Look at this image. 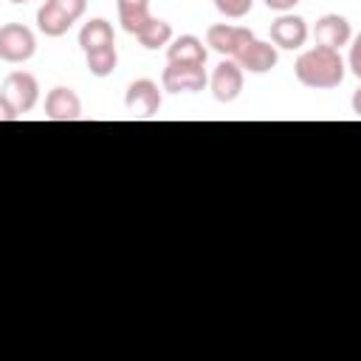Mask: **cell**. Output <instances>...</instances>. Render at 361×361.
<instances>
[{
  "mask_svg": "<svg viewBox=\"0 0 361 361\" xmlns=\"http://www.w3.org/2000/svg\"><path fill=\"white\" fill-rule=\"evenodd\" d=\"M206 45L200 37L195 34H180L166 45V62H178V65H206Z\"/></svg>",
  "mask_w": 361,
  "mask_h": 361,
  "instance_id": "obj_12",
  "label": "cell"
},
{
  "mask_svg": "<svg viewBox=\"0 0 361 361\" xmlns=\"http://www.w3.org/2000/svg\"><path fill=\"white\" fill-rule=\"evenodd\" d=\"M0 99L8 102L20 116L28 113V110H34V104H37V99H39L37 76L28 73V71H11V73L3 79Z\"/></svg>",
  "mask_w": 361,
  "mask_h": 361,
  "instance_id": "obj_2",
  "label": "cell"
},
{
  "mask_svg": "<svg viewBox=\"0 0 361 361\" xmlns=\"http://www.w3.org/2000/svg\"><path fill=\"white\" fill-rule=\"evenodd\" d=\"M82 116V99L71 87H51L45 96V118L51 121H76Z\"/></svg>",
  "mask_w": 361,
  "mask_h": 361,
  "instance_id": "obj_11",
  "label": "cell"
},
{
  "mask_svg": "<svg viewBox=\"0 0 361 361\" xmlns=\"http://www.w3.org/2000/svg\"><path fill=\"white\" fill-rule=\"evenodd\" d=\"M251 6H254V0H214V8H217L223 17H228V20L245 17V14L251 11Z\"/></svg>",
  "mask_w": 361,
  "mask_h": 361,
  "instance_id": "obj_18",
  "label": "cell"
},
{
  "mask_svg": "<svg viewBox=\"0 0 361 361\" xmlns=\"http://www.w3.org/2000/svg\"><path fill=\"white\" fill-rule=\"evenodd\" d=\"M11 3H28V0H11Z\"/></svg>",
  "mask_w": 361,
  "mask_h": 361,
  "instance_id": "obj_24",
  "label": "cell"
},
{
  "mask_svg": "<svg viewBox=\"0 0 361 361\" xmlns=\"http://www.w3.org/2000/svg\"><path fill=\"white\" fill-rule=\"evenodd\" d=\"M243 73H245V71H243L234 59H226V56H223V62L214 68V73H212V79H209L212 96H214L217 102H223V104L234 102V99L243 93Z\"/></svg>",
  "mask_w": 361,
  "mask_h": 361,
  "instance_id": "obj_8",
  "label": "cell"
},
{
  "mask_svg": "<svg viewBox=\"0 0 361 361\" xmlns=\"http://www.w3.org/2000/svg\"><path fill=\"white\" fill-rule=\"evenodd\" d=\"M0 118H6V121H14V118H20V113H17V110H14L8 102H3V99H0Z\"/></svg>",
  "mask_w": 361,
  "mask_h": 361,
  "instance_id": "obj_22",
  "label": "cell"
},
{
  "mask_svg": "<svg viewBox=\"0 0 361 361\" xmlns=\"http://www.w3.org/2000/svg\"><path fill=\"white\" fill-rule=\"evenodd\" d=\"M37 51V37L23 23H6L0 28V59L3 62H28Z\"/></svg>",
  "mask_w": 361,
  "mask_h": 361,
  "instance_id": "obj_4",
  "label": "cell"
},
{
  "mask_svg": "<svg viewBox=\"0 0 361 361\" xmlns=\"http://www.w3.org/2000/svg\"><path fill=\"white\" fill-rule=\"evenodd\" d=\"M254 39V31L245 28V25H231V23H214L206 28V45L226 56V59H234L248 42Z\"/></svg>",
  "mask_w": 361,
  "mask_h": 361,
  "instance_id": "obj_3",
  "label": "cell"
},
{
  "mask_svg": "<svg viewBox=\"0 0 361 361\" xmlns=\"http://www.w3.org/2000/svg\"><path fill=\"white\" fill-rule=\"evenodd\" d=\"M353 113H355V116L361 118V87H358V90L353 93Z\"/></svg>",
  "mask_w": 361,
  "mask_h": 361,
  "instance_id": "obj_23",
  "label": "cell"
},
{
  "mask_svg": "<svg viewBox=\"0 0 361 361\" xmlns=\"http://www.w3.org/2000/svg\"><path fill=\"white\" fill-rule=\"evenodd\" d=\"M293 73H296V79L305 87L330 90V87H338L344 82L347 65H344V59H341L338 51L324 48V45H313V48H307V51H302L296 56Z\"/></svg>",
  "mask_w": 361,
  "mask_h": 361,
  "instance_id": "obj_1",
  "label": "cell"
},
{
  "mask_svg": "<svg viewBox=\"0 0 361 361\" xmlns=\"http://www.w3.org/2000/svg\"><path fill=\"white\" fill-rule=\"evenodd\" d=\"M347 65L353 71L355 79H361V31L353 37V45H350V56H347Z\"/></svg>",
  "mask_w": 361,
  "mask_h": 361,
  "instance_id": "obj_20",
  "label": "cell"
},
{
  "mask_svg": "<svg viewBox=\"0 0 361 361\" xmlns=\"http://www.w3.org/2000/svg\"><path fill=\"white\" fill-rule=\"evenodd\" d=\"M48 3L56 6V8H59L65 17H71L73 23H76V20L85 14V8H87V0H48Z\"/></svg>",
  "mask_w": 361,
  "mask_h": 361,
  "instance_id": "obj_19",
  "label": "cell"
},
{
  "mask_svg": "<svg viewBox=\"0 0 361 361\" xmlns=\"http://www.w3.org/2000/svg\"><path fill=\"white\" fill-rule=\"evenodd\" d=\"M234 62H237L243 71H248V73H268L271 68H276L279 51H276L274 42H265V39H257V37H254V39L234 56Z\"/></svg>",
  "mask_w": 361,
  "mask_h": 361,
  "instance_id": "obj_9",
  "label": "cell"
},
{
  "mask_svg": "<svg viewBox=\"0 0 361 361\" xmlns=\"http://www.w3.org/2000/svg\"><path fill=\"white\" fill-rule=\"evenodd\" d=\"M135 37L147 51H158V48H166L172 42V25L166 20H161V17H149L147 25Z\"/></svg>",
  "mask_w": 361,
  "mask_h": 361,
  "instance_id": "obj_16",
  "label": "cell"
},
{
  "mask_svg": "<svg viewBox=\"0 0 361 361\" xmlns=\"http://www.w3.org/2000/svg\"><path fill=\"white\" fill-rule=\"evenodd\" d=\"M73 25V20L71 17H65L56 6H51L48 0L37 8V28L45 34V37H62V34H68V28Z\"/></svg>",
  "mask_w": 361,
  "mask_h": 361,
  "instance_id": "obj_15",
  "label": "cell"
},
{
  "mask_svg": "<svg viewBox=\"0 0 361 361\" xmlns=\"http://www.w3.org/2000/svg\"><path fill=\"white\" fill-rule=\"evenodd\" d=\"M209 82L206 68L203 65H178V62H166L164 73H161V85L169 93H197L203 90Z\"/></svg>",
  "mask_w": 361,
  "mask_h": 361,
  "instance_id": "obj_6",
  "label": "cell"
},
{
  "mask_svg": "<svg viewBox=\"0 0 361 361\" xmlns=\"http://www.w3.org/2000/svg\"><path fill=\"white\" fill-rule=\"evenodd\" d=\"M116 8H118V23L127 34H138L152 17L149 0H116Z\"/></svg>",
  "mask_w": 361,
  "mask_h": 361,
  "instance_id": "obj_14",
  "label": "cell"
},
{
  "mask_svg": "<svg viewBox=\"0 0 361 361\" xmlns=\"http://www.w3.org/2000/svg\"><path fill=\"white\" fill-rule=\"evenodd\" d=\"M85 65H87V71H90L93 76H99V79L110 76V73L116 71V65H118V51H116V45H107V48H99V51L85 54Z\"/></svg>",
  "mask_w": 361,
  "mask_h": 361,
  "instance_id": "obj_17",
  "label": "cell"
},
{
  "mask_svg": "<svg viewBox=\"0 0 361 361\" xmlns=\"http://www.w3.org/2000/svg\"><path fill=\"white\" fill-rule=\"evenodd\" d=\"M299 0H265V6L271 8V11H279V14H285V11H290L293 6H296Z\"/></svg>",
  "mask_w": 361,
  "mask_h": 361,
  "instance_id": "obj_21",
  "label": "cell"
},
{
  "mask_svg": "<svg viewBox=\"0 0 361 361\" xmlns=\"http://www.w3.org/2000/svg\"><path fill=\"white\" fill-rule=\"evenodd\" d=\"M307 23H305V17H299V14H290V11H285V14H279L274 23H271V42L276 45V48H282V51H299L305 42H307Z\"/></svg>",
  "mask_w": 361,
  "mask_h": 361,
  "instance_id": "obj_7",
  "label": "cell"
},
{
  "mask_svg": "<svg viewBox=\"0 0 361 361\" xmlns=\"http://www.w3.org/2000/svg\"><path fill=\"white\" fill-rule=\"evenodd\" d=\"M313 39H316V45L338 51L341 45H347L353 39V28H350L347 17H341V14H322L313 25Z\"/></svg>",
  "mask_w": 361,
  "mask_h": 361,
  "instance_id": "obj_10",
  "label": "cell"
},
{
  "mask_svg": "<svg viewBox=\"0 0 361 361\" xmlns=\"http://www.w3.org/2000/svg\"><path fill=\"white\" fill-rule=\"evenodd\" d=\"M107 45H116V34H113V25L107 20L93 17L90 23L82 25V31H79V48L85 54L99 51V48H107Z\"/></svg>",
  "mask_w": 361,
  "mask_h": 361,
  "instance_id": "obj_13",
  "label": "cell"
},
{
  "mask_svg": "<svg viewBox=\"0 0 361 361\" xmlns=\"http://www.w3.org/2000/svg\"><path fill=\"white\" fill-rule=\"evenodd\" d=\"M124 107L135 118H155L161 110V90L152 79H135L130 82L124 93Z\"/></svg>",
  "mask_w": 361,
  "mask_h": 361,
  "instance_id": "obj_5",
  "label": "cell"
}]
</instances>
